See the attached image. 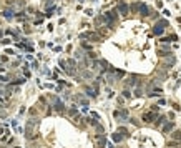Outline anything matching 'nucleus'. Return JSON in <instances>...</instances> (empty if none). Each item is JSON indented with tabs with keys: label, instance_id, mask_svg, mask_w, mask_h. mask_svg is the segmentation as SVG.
<instances>
[{
	"label": "nucleus",
	"instance_id": "1",
	"mask_svg": "<svg viewBox=\"0 0 181 148\" xmlns=\"http://www.w3.org/2000/svg\"><path fill=\"white\" fill-rule=\"evenodd\" d=\"M81 38H90L92 42H100V37H98V33H95V32H86V33H83V35H81Z\"/></svg>",
	"mask_w": 181,
	"mask_h": 148
},
{
	"label": "nucleus",
	"instance_id": "2",
	"mask_svg": "<svg viewBox=\"0 0 181 148\" xmlns=\"http://www.w3.org/2000/svg\"><path fill=\"white\" fill-rule=\"evenodd\" d=\"M156 120V113L155 112H149V113H145L143 115V121H146V123H149V121Z\"/></svg>",
	"mask_w": 181,
	"mask_h": 148
},
{
	"label": "nucleus",
	"instance_id": "3",
	"mask_svg": "<svg viewBox=\"0 0 181 148\" xmlns=\"http://www.w3.org/2000/svg\"><path fill=\"white\" fill-rule=\"evenodd\" d=\"M138 8H140V13H141V15H149V8H148V5H146V4H140V5H138Z\"/></svg>",
	"mask_w": 181,
	"mask_h": 148
},
{
	"label": "nucleus",
	"instance_id": "4",
	"mask_svg": "<svg viewBox=\"0 0 181 148\" xmlns=\"http://www.w3.org/2000/svg\"><path fill=\"white\" fill-rule=\"evenodd\" d=\"M53 107H55V110L56 112H63V102H60L58 100V98H55V100H53Z\"/></svg>",
	"mask_w": 181,
	"mask_h": 148
},
{
	"label": "nucleus",
	"instance_id": "5",
	"mask_svg": "<svg viewBox=\"0 0 181 148\" xmlns=\"http://www.w3.org/2000/svg\"><path fill=\"white\" fill-rule=\"evenodd\" d=\"M128 10H130V7H128L126 4H123V2H120V4H118V12H121L123 15H126V13H128Z\"/></svg>",
	"mask_w": 181,
	"mask_h": 148
},
{
	"label": "nucleus",
	"instance_id": "6",
	"mask_svg": "<svg viewBox=\"0 0 181 148\" xmlns=\"http://www.w3.org/2000/svg\"><path fill=\"white\" fill-rule=\"evenodd\" d=\"M174 62H176V60H174V57L168 55V58H166V60H165V67H166V68L173 67V65H174Z\"/></svg>",
	"mask_w": 181,
	"mask_h": 148
},
{
	"label": "nucleus",
	"instance_id": "7",
	"mask_svg": "<svg viewBox=\"0 0 181 148\" xmlns=\"http://www.w3.org/2000/svg\"><path fill=\"white\" fill-rule=\"evenodd\" d=\"M85 92L88 93V96H97V88H92V87H86Z\"/></svg>",
	"mask_w": 181,
	"mask_h": 148
},
{
	"label": "nucleus",
	"instance_id": "8",
	"mask_svg": "<svg viewBox=\"0 0 181 148\" xmlns=\"http://www.w3.org/2000/svg\"><path fill=\"white\" fill-rule=\"evenodd\" d=\"M173 128H174V125H173V123L165 125V127H163V133H169V132H173Z\"/></svg>",
	"mask_w": 181,
	"mask_h": 148
},
{
	"label": "nucleus",
	"instance_id": "9",
	"mask_svg": "<svg viewBox=\"0 0 181 148\" xmlns=\"http://www.w3.org/2000/svg\"><path fill=\"white\" fill-rule=\"evenodd\" d=\"M163 30H165L163 27H160V25H156V27L153 28V33H155V35H161V33H163Z\"/></svg>",
	"mask_w": 181,
	"mask_h": 148
},
{
	"label": "nucleus",
	"instance_id": "10",
	"mask_svg": "<svg viewBox=\"0 0 181 148\" xmlns=\"http://www.w3.org/2000/svg\"><path fill=\"white\" fill-rule=\"evenodd\" d=\"M163 42H174V40H178V37L176 35H169V37H165V38H161Z\"/></svg>",
	"mask_w": 181,
	"mask_h": 148
},
{
	"label": "nucleus",
	"instance_id": "11",
	"mask_svg": "<svg viewBox=\"0 0 181 148\" xmlns=\"http://www.w3.org/2000/svg\"><path fill=\"white\" fill-rule=\"evenodd\" d=\"M4 17L10 20V18H13V12L12 10H4Z\"/></svg>",
	"mask_w": 181,
	"mask_h": 148
},
{
	"label": "nucleus",
	"instance_id": "12",
	"mask_svg": "<svg viewBox=\"0 0 181 148\" xmlns=\"http://www.w3.org/2000/svg\"><path fill=\"white\" fill-rule=\"evenodd\" d=\"M113 140H115V141H121V140H123V135H121V133H113Z\"/></svg>",
	"mask_w": 181,
	"mask_h": 148
},
{
	"label": "nucleus",
	"instance_id": "13",
	"mask_svg": "<svg viewBox=\"0 0 181 148\" xmlns=\"http://www.w3.org/2000/svg\"><path fill=\"white\" fill-rule=\"evenodd\" d=\"M118 133H121L123 136H130L128 130H126V128H123V127H121V128H118Z\"/></svg>",
	"mask_w": 181,
	"mask_h": 148
},
{
	"label": "nucleus",
	"instance_id": "14",
	"mask_svg": "<svg viewBox=\"0 0 181 148\" xmlns=\"http://www.w3.org/2000/svg\"><path fill=\"white\" fill-rule=\"evenodd\" d=\"M173 138H174V140H179V141H181V132H178V130H176V132H173Z\"/></svg>",
	"mask_w": 181,
	"mask_h": 148
},
{
	"label": "nucleus",
	"instance_id": "15",
	"mask_svg": "<svg viewBox=\"0 0 181 148\" xmlns=\"http://www.w3.org/2000/svg\"><path fill=\"white\" fill-rule=\"evenodd\" d=\"M123 96H125V98H130V96H131V92H130L128 88H125V90H123Z\"/></svg>",
	"mask_w": 181,
	"mask_h": 148
},
{
	"label": "nucleus",
	"instance_id": "16",
	"mask_svg": "<svg viewBox=\"0 0 181 148\" xmlns=\"http://www.w3.org/2000/svg\"><path fill=\"white\" fill-rule=\"evenodd\" d=\"M158 25H160V27H163V28H165V27H168V20H160V22H158Z\"/></svg>",
	"mask_w": 181,
	"mask_h": 148
},
{
	"label": "nucleus",
	"instance_id": "17",
	"mask_svg": "<svg viewBox=\"0 0 181 148\" xmlns=\"http://www.w3.org/2000/svg\"><path fill=\"white\" fill-rule=\"evenodd\" d=\"M135 95H136V96H141V95H143V90H141V88H136V90H135Z\"/></svg>",
	"mask_w": 181,
	"mask_h": 148
},
{
	"label": "nucleus",
	"instance_id": "18",
	"mask_svg": "<svg viewBox=\"0 0 181 148\" xmlns=\"http://www.w3.org/2000/svg\"><path fill=\"white\" fill-rule=\"evenodd\" d=\"M158 108H160L158 105H153V107H151V112H155V113H156V112H158Z\"/></svg>",
	"mask_w": 181,
	"mask_h": 148
},
{
	"label": "nucleus",
	"instance_id": "19",
	"mask_svg": "<svg viewBox=\"0 0 181 148\" xmlns=\"http://www.w3.org/2000/svg\"><path fill=\"white\" fill-rule=\"evenodd\" d=\"M5 62H7V57H2V55H0V63H5Z\"/></svg>",
	"mask_w": 181,
	"mask_h": 148
},
{
	"label": "nucleus",
	"instance_id": "20",
	"mask_svg": "<svg viewBox=\"0 0 181 148\" xmlns=\"http://www.w3.org/2000/svg\"><path fill=\"white\" fill-rule=\"evenodd\" d=\"M131 10H133V12H136V10H138V4H135V5H131Z\"/></svg>",
	"mask_w": 181,
	"mask_h": 148
},
{
	"label": "nucleus",
	"instance_id": "21",
	"mask_svg": "<svg viewBox=\"0 0 181 148\" xmlns=\"http://www.w3.org/2000/svg\"><path fill=\"white\" fill-rule=\"evenodd\" d=\"M83 77H86V78H92V73H90V72H85Z\"/></svg>",
	"mask_w": 181,
	"mask_h": 148
},
{
	"label": "nucleus",
	"instance_id": "22",
	"mask_svg": "<svg viewBox=\"0 0 181 148\" xmlns=\"http://www.w3.org/2000/svg\"><path fill=\"white\" fill-rule=\"evenodd\" d=\"M0 82H7V78H5V77H0Z\"/></svg>",
	"mask_w": 181,
	"mask_h": 148
},
{
	"label": "nucleus",
	"instance_id": "23",
	"mask_svg": "<svg viewBox=\"0 0 181 148\" xmlns=\"http://www.w3.org/2000/svg\"><path fill=\"white\" fill-rule=\"evenodd\" d=\"M0 72H4V67H0Z\"/></svg>",
	"mask_w": 181,
	"mask_h": 148
},
{
	"label": "nucleus",
	"instance_id": "24",
	"mask_svg": "<svg viewBox=\"0 0 181 148\" xmlns=\"http://www.w3.org/2000/svg\"><path fill=\"white\" fill-rule=\"evenodd\" d=\"M0 37H2V30H0Z\"/></svg>",
	"mask_w": 181,
	"mask_h": 148
},
{
	"label": "nucleus",
	"instance_id": "25",
	"mask_svg": "<svg viewBox=\"0 0 181 148\" xmlns=\"http://www.w3.org/2000/svg\"><path fill=\"white\" fill-rule=\"evenodd\" d=\"M179 148H181V146H179Z\"/></svg>",
	"mask_w": 181,
	"mask_h": 148
}]
</instances>
